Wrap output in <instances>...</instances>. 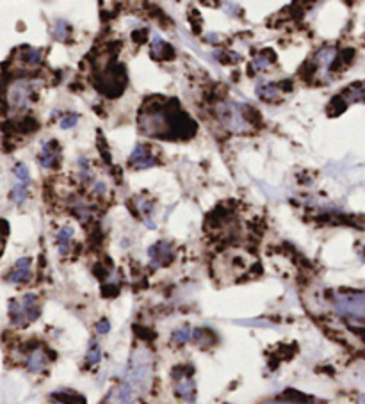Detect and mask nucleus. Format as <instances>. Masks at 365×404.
I'll list each match as a JSON object with an SVG mask.
<instances>
[{"label": "nucleus", "mask_w": 365, "mask_h": 404, "mask_svg": "<svg viewBox=\"0 0 365 404\" xmlns=\"http://www.w3.org/2000/svg\"><path fill=\"white\" fill-rule=\"evenodd\" d=\"M248 107L237 102H221L216 105L214 112L223 128L233 133H246L253 128L252 119L248 118Z\"/></svg>", "instance_id": "obj_3"}, {"label": "nucleus", "mask_w": 365, "mask_h": 404, "mask_svg": "<svg viewBox=\"0 0 365 404\" xmlns=\"http://www.w3.org/2000/svg\"><path fill=\"white\" fill-rule=\"evenodd\" d=\"M54 36L59 41H64L68 38V24L66 22H57L54 25Z\"/></svg>", "instance_id": "obj_27"}, {"label": "nucleus", "mask_w": 365, "mask_h": 404, "mask_svg": "<svg viewBox=\"0 0 365 404\" xmlns=\"http://www.w3.org/2000/svg\"><path fill=\"white\" fill-rule=\"evenodd\" d=\"M255 93L260 100L264 102H276V100L282 98L283 89H282V84H276V82H259L255 87Z\"/></svg>", "instance_id": "obj_14"}, {"label": "nucleus", "mask_w": 365, "mask_h": 404, "mask_svg": "<svg viewBox=\"0 0 365 404\" xmlns=\"http://www.w3.org/2000/svg\"><path fill=\"white\" fill-rule=\"evenodd\" d=\"M191 335H193V328L189 324H182L180 328H177V330L171 333V342L175 345H187L189 342H191Z\"/></svg>", "instance_id": "obj_19"}, {"label": "nucleus", "mask_w": 365, "mask_h": 404, "mask_svg": "<svg viewBox=\"0 0 365 404\" xmlns=\"http://www.w3.org/2000/svg\"><path fill=\"white\" fill-rule=\"evenodd\" d=\"M61 159V152H59V145L55 141H43L41 143V150L38 153V161H40L41 168L50 169L55 168L59 164Z\"/></svg>", "instance_id": "obj_11"}, {"label": "nucleus", "mask_w": 365, "mask_h": 404, "mask_svg": "<svg viewBox=\"0 0 365 404\" xmlns=\"http://www.w3.org/2000/svg\"><path fill=\"white\" fill-rule=\"evenodd\" d=\"M139 399L141 395L125 381H121L110 393V404H139Z\"/></svg>", "instance_id": "obj_12"}, {"label": "nucleus", "mask_w": 365, "mask_h": 404, "mask_svg": "<svg viewBox=\"0 0 365 404\" xmlns=\"http://www.w3.org/2000/svg\"><path fill=\"white\" fill-rule=\"evenodd\" d=\"M8 315L9 321L18 328H25L31 322L38 321L41 315V305L40 299L34 292L22 294L20 298H15L8 305Z\"/></svg>", "instance_id": "obj_4"}, {"label": "nucleus", "mask_w": 365, "mask_h": 404, "mask_svg": "<svg viewBox=\"0 0 365 404\" xmlns=\"http://www.w3.org/2000/svg\"><path fill=\"white\" fill-rule=\"evenodd\" d=\"M337 310L344 315L360 317V315L365 314V296L363 294L337 296Z\"/></svg>", "instance_id": "obj_8"}, {"label": "nucleus", "mask_w": 365, "mask_h": 404, "mask_svg": "<svg viewBox=\"0 0 365 404\" xmlns=\"http://www.w3.org/2000/svg\"><path fill=\"white\" fill-rule=\"evenodd\" d=\"M34 100V84L31 80L18 79L9 86L8 103L13 110H25Z\"/></svg>", "instance_id": "obj_6"}, {"label": "nucleus", "mask_w": 365, "mask_h": 404, "mask_svg": "<svg viewBox=\"0 0 365 404\" xmlns=\"http://www.w3.org/2000/svg\"><path fill=\"white\" fill-rule=\"evenodd\" d=\"M47 367H48V358L45 354V351L40 349V347L32 349L27 354V358H25V369L32 374H41Z\"/></svg>", "instance_id": "obj_13"}, {"label": "nucleus", "mask_w": 365, "mask_h": 404, "mask_svg": "<svg viewBox=\"0 0 365 404\" xmlns=\"http://www.w3.org/2000/svg\"><path fill=\"white\" fill-rule=\"evenodd\" d=\"M134 41H139V43H143L146 38V29H141V31H134Z\"/></svg>", "instance_id": "obj_30"}, {"label": "nucleus", "mask_w": 365, "mask_h": 404, "mask_svg": "<svg viewBox=\"0 0 365 404\" xmlns=\"http://www.w3.org/2000/svg\"><path fill=\"white\" fill-rule=\"evenodd\" d=\"M207 41H208V43L217 45V43H221V36L216 34V32H212V34H207Z\"/></svg>", "instance_id": "obj_32"}, {"label": "nucleus", "mask_w": 365, "mask_h": 404, "mask_svg": "<svg viewBox=\"0 0 365 404\" xmlns=\"http://www.w3.org/2000/svg\"><path fill=\"white\" fill-rule=\"evenodd\" d=\"M224 8H226L224 11H226L230 16H237V15H239V9L240 8H237L235 4H224Z\"/></svg>", "instance_id": "obj_31"}, {"label": "nucleus", "mask_w": 365, "mask_h": 404, "mask_svg": "<svg viewBox=\"0 0 365 404\" xmlns=\"http://www.w3.org/2000/svg\"><path fill=\"white\" fill-rule=\"evenodd\" d=\"M191 342H194L200 347H207V345L212 344V333L205 328H194L193 335H191Z\"/></svg>", "instance_id": "obj_20"}, {"label": "nucleus", "mask_w": 365, "mask_h": 404, "mask_svg": "<svg viewBox=\"0 0 365 404\" xmlns=\"http://www.w3.org/2000/svg\"><path fill=\"white\" fill-rule=\"evenodd\" d=\"M148 260L150 265L153 269H159V267H168L169 263L175 260V247L171 246V242L166 239L157 240L155 244L148 247Z\"/></svg>", "instance_id": "obj_7"}, {"label": "nucleus", "mask_w": 365, "mask_h": 404, "mask_svg": "<svg viewBox=\"0 0 365 404\" xmlns=\"http://www.w3.org/2000/svg\"><path fill=\"white\" fill-rule=\"evenodd\" d=\"M13 175H15L16 182H22V184H25V185H31V171H29V168L24 164V162L15 164V168H13Z\"/></svg>", "instance_id": "obj_24"}, {"label": "nucleus", "mask_w": 365, "mask_h": 404, "mask_svg": "<svg viewBox=\"0 0 365 404\" xmlns=\"http://www.w3.org/2000/svg\"><path fill=\"white\" fill-rule=\"evenodd\" d=\"M73 235H75V230H73V226H70V224H64V226L59 228V232H57V235H55V244H57V247H59L61 255L70 253L71 242H73Z\"/></svg>", "instance_id": "obj_16"}, {"label": "nucleus", "mask_w": 365, "mask_h": 404, "mask_svg": "<svg viewBox=\"0 0 365 404\" xmlns=\"http://www.w3.org/2000/svg\"><path fill=\"white\" fill-rule=\"evenodd\" d=\"M77 123H79V114H77V112H68V114H64L63 118H61L59 126L63 130H70V128H73Z\"/></svg>", "instance_id": "obj_26"}, {"label": "nucleus", "mask_w": 365, "mask_h": 404, "mask_svg": "<svg viewBox=\"0 0 365 404\" xmlns=\"http://www.w3.org/2000/svg\"><path fill=\"white\" fill-rule=\"evenodd\" d=\"M173 383H175V393L180 400L187 404L196 402V381L193 377V370L185 367H177L171 372Z\"/></svg>", "instance_id": "obj_5"}, {"label": "nucleus", "mask_w": 365, "mask_h": 404, "mask_svg": "<svg viewBox=\"0 0 365 404\" xmlns=\"http://www.w3.org/2000/svg\"><path fill=\"white\" fill-rule=\"evenodd\" d=\"M32 278V260L31 256H22L15 262L11 271L6 275V282L11 285H20L27 283Z\"/></svg>", "instance_id": "obj_9"}, {"label": "nucleus", "mask_w": 365, "mask_h": 404, "mask_svg": "<svg viewBox=\"0 0 365 404\" xmlns=\"http://www.w3.org/2000/svg\"><path fill=\"white\" fill-rule=\"evenodd\" d=\"M129 164L136 169H148L155 166V155L146 145H136L129 157Z\"/></svg>", "instance_id": "obj_10"}, {"label": "nucleus", "mask_w": 365, "mask_h": 404, "mask_svg": "<svg viewBox=\"0 0 365 404\" xmlns=\"http://www.w3.org/2000/svg\"><path fill=\"white\" fill-rule=\"evenodd\" d=\"M150 50H152V57L157 61H166V59H173V57H175V50H173V47L166 43L159 34L152 36Z\"/></svg>", "instance_id": "obj_15"}, {"label": "nucleus", "mask_w": 365, "mask_h": 404, "mask_svg": "<svg viewBox=\"0 0 365 404\" xmlns=\"http://www.w3.org/2000/svg\"><path fill=\"white\" fill-rule=\"evenodd\" d=\"M173 102L153 103L152 107H145L139 116V128L145 136L157 139H173V138H189L198 128L194 121L187 114Z\"/></svg>", "instance_id": "obj_1"}, {"label": "nucleus", "mask_w": 365, "mask_h": 404, "mask_svg": "<svg viewBox=\"0 0 365 404\" xmlns=\"http://www.w3.org/2000/svg\"><path fill=\"white\" fill-rule=\"evenodd\" d=\"M79 173H80V180H82V182H86V184H89V182H94L93 166H91L89 159H87L86 155L79 157Z\"/></svg>", "instance_id": "obj_22"}, {"label": "nucleus", "mask_w": 365, "mask_h": 404, "mask_svg": "<svg viewBox=\"0 0 365 404\" xmlns=\"http://www.w3.org/2000/svg\"><path fill=\"white\" fill-rule=\"evenodd\" d=\"M223 404H230V402H223Z\"/></svg>", "instance_id": "obj_33"}, {"label": "nucleus", "mask_w": 365, "mask_h": 404, "mask_svg": "<svg viewBox=\"0 0 365 404\" xmlns=\"http://www.w3.org/2000/svg\"><path fill=\"white\" fill-rule=\"evenodd\" d=\"M100 360H102V347H100V344L96 340H91L86 353V361L89 365H98Z\"/></svg>", "instance_id": "obj_23"}, {"label": "nucleus", "mask_w": 365, "mask_h": 404, "mask_svg": "<svg viewBox=\"0 0 365 404\" xmlns=\"http://www.w3.org/2000/svg\"><path fill=\"white\" fill-rule=\"evenodd\" d=\"M29 187H31V185H25V184H22V182L15 180L11 192H9V198H11L13 203L18 205V207H22V205H24L25 201H27V198H29Z\"/></svg>", "instance_id": "obj_17"}, {"label": "nucleus", "mask_w": 365, "mask_h": 404, "mask_svg": "<svg viewBox=\"0 0 365 404\" xmlns=\"http://www.w3.org/2000/svg\"><path fill=\"white\" fill-rule=\"evenodd\" d=\"M93 191H94V194H98V196L105 194V192H107V185H105V182H102V180H94Z\"/></svg>", "instance_id": "obj_29"}, {"label": "nucleus", "mask_w": 365, "mask_h": 404, "mask_svg": "<svg viewBox=\"0 0 365 404\" xmlns=\"http://www.w3.org/2000/svg\"><path fill=\"white\" fill-rule=\"evenodd\" d=\"M22 61L29 66H40L43 63V50L41 48H31V47H25L24 52L20 54Z\"/></svg>", "instance_id": "obj_18"}, {"label": "nucleus", "mask_w": 365, "mask_h": 404, "mask_svg": "<svg viewBox=\"0 0 365 404\" xmlns=\"http://www.w3.org/2000/svg\"><path fill=\"white\" fill-rule=\"evenodd\" d=\"M333 57H335L333 48H322V50H319L317 54H315L314 61L319 64V66L326 68V66H330V64L333 63Z\"/></svg>", "instance_id": "obj_25"}, {"label": "nucleus", "mask_w": 365, "mask_h": 404, "mask_svg": "<svg viewBox=\"0 0 365 404\" xmlns=\"http://www.w3.org/2000/svg\"><path fill=\"white\" fill-rule=\"evenodd\" d=\"M94 331L96 335H107L110 331V321L109 319H100L96 324H94Z\"/></svg>", "instance_id": "obj_28"}, {"label": "nucleus", "mask_w": 365, "mask_h": 404, "mask_svg": "<svg viewBox=\"0 0 365 404\" xmlns=\"http://www.w3.org/2000/svg\"><path fill=\"white\" fill-rule=\"evenodd\" d=\"M275 61V55L273 54H259L255 55V59L252 61V73H259V71H264L269 68V63Z\"/></svg>", "instance_id": "obj_21"}, {"label": "nucleus", "mask_w": 365, "mask_h": 404, "mask_svg": "<svg viewBox=\"0 0 365 404\" xmlns=\"http://www.w3.org/2000/svg\"><path fill=\"white\" fill-rule=\"evenodd\" d=\"M152 354L146 349H136L130 356V361L127 365L125 372V383L130 384L139 395H145L152 383L153 369H152Z\"/></svg>", "instance_id": "obj_2"}]
</instances>
